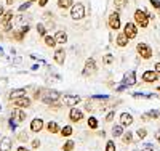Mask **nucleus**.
I'll return each instance as SVG.
<instances>
[{
	"label": "nucleus",
	"mask_w": 160,
	"mask_h": 151,
	"mask_svg": "<svg viewBox=\"0 0 160 151\" xmlns=\"http://www.w3.org/2000/svg\"><path fill=\"white\" fill-rule=\"evenodd\" d=\"M122 84L125 87H130V85H135L136 84V73L135 71H128L125 76H123V80H122Z\"/></svg>",
	"instance_id": "6"
},
{
	"label": "nucleus",
	"mask_w": 160,
	"mask_h": 151,
	"mask_svg": "<svg viewBox=\"0 0 160 151\" xmlns=\"http://www.w3.org/2000/svg\"><path fill=\"white\" fill-rule=\"evenodd\" d=\"M69 119L72 122H80L83 119V113H82V109H71V113H69Z\"/></svg>",
	"instance_id": "14"
},
{
	"label": "nucleus",
	"mask_w": 160,
	"mask_h": 151,
	"mask_svg": "<svg viewBox=\"0 0 160 151\" xmlns=\"http://www.w3.org/2000/svg\"><path fill=\"white\" fill-rule=\"evenodd\" d=\"M136 135H138V138H139V140H144L146 137H148V130H146L144 127H142V129L139 127V129H138V132H136Z\"/></svg>",
	"instance_id": "27"
},
{
	"label": "nucleus",
	"mask_w": 160,
	"mask_h": 151,
	"mask_svg": "<svg viewBox=\"0 0 160 151\" xmlns=\"http://www.w3.org/2000/svg\"><path fill=\"white\" fill-rule=\"evenodd\" d=\"M158 117H160V116H158Z\"/></svg>",
	"instance_id": "55"
},
{
	"label": "nucleus",
	"mask_w": 160,
	"mask_h": 151,
	"mask_svg": "<svg viewBox=\"0 0 160 151\" xmlns=\"http://www.w3.org/2000/svg\"><path fill=\"white\" fill-rule=\"evenodd\" d=\"M154 71H155L157 74H160V61H158V63L155 64V67H154Z\"/></svg>",
	"instance_id": "43"
},
{
	"label": "nucleus",
	"mask_w": 160,
	"mask_h": 151,
	"mask_svg": "<svg viewBox=\"0 0 160 151\" xmlns=\"http://www.w3.org/2000/svg\"><path fill=\"white\" fill-rule=\"evenodd\" d=\"M114 117H115V111H111L108 116H106V122H112Z\"/></svg>",
	"instance_id": "39"
},
{
	"label": "nucleus",
	"mask_w": 160,
	"mask_h": 151,
	"mask_svg": "<svg viewBox=\"0 0 160 151\" xmlns=\"http://www.w3.org/2000/svg\"><path fill=\"white\" fill-rule=\"evenodd\" d=\"M43 40H45V45L47 47H56V40H55V37H51V35H45L43 37Z\"/></svg>",
	"instance_id": "24"
},
{
	"label": "nucleus",
	"mask_w": 160,
	"mask_h": 151,
	"mask_svg": "<svg viewBox=\"0 0 160 151\" xmlns=\"http://www.w3.org/2000/svg\"><path fill=\"white\" fill-rule=\"evenodd\" d=\"M135 23H136V26L148 27L149 26V15L144 10H136L135 11Z\"/></svg>",
	"instance_id": "1"
},
{
	"label": "nucleus",
	"mask_w": 160,
	"mask_h": 151,
	"mask_svg": "<svg viewBox=\"0 0 160 151\" xmlns=\"http://www.w3.org/2000/svg\"><path fill=\"white\" fill-rule=\"evenodd\" d=\"M133 122H135V119H133V116L130 113H122V114H120V124H122L123 127L131 126Z\"/></svg>",
	"instance_id": "13"
},
{
	"label": "nucleus",
	"mask_w": 160,
	"mask_h": 151,
	"mask_svg": "<svg viewBox=\"0 0 160 151\" xmlns=\"http://www.w3.org/2000/svg\"><path fill=\"white\" fill-rule=\"evenodd\" d=\"M109 27L112 31H118L120 29V26H122V21H120V15H118V11H114L111 13V16H109Z\"/></svg>",
	"instance_id": "4"
},
{
	"label": "nucleus",
	"mask_w": 160,
	"mask_h": 151,
	"mask_svg": "<svg viewBox=\"0 0 160 151\" xmlns=\"http://www.w3.org/2000/svg\"><path fill=\"white\" fill-rule=\"evenodd\" d=\"M74 146H75V143H74L72 140H69V142H66V143L62 145V151H72Z\"/></svg>",
	"instance_id": "26"
},
{
	"label": "nucleus",
	"mask_w": 160,
	"mask_h": 151,
	"mask_svg": "<svg viewBox=\"0 0 160 151\" xmlns=\"http://www.w3.org/2000/svg\"><path fill=\"white\" fill-rule=\"evenodd\" d=\"M136 51H138V55L142 58V60H151L152 58V48H151V45H148V44H138L136 45Z\"/></svg>",
	"instance_id": "3"
},
{
	"label": "nucleus",
	"mask_w": 160,
	"mask_h": 151,
	"mask_svg": "<svg viewBox=\"0 0 160 151\" xmlns=\"http://www.w3.org/2000/svg\"><path fill=\"white\" fill-rule=\"evenodd\" d=\"M32 148H40V140H34L32 142Z\"/></svg>",
	"instance_id": "42"
},
{
	"label": "nucleus",
	"mask_w": 160,
	"mask_h": 151,
	"mask_svg": "<svg viewBox=\"0 0 160 151\" xmlns=\"http://www.w3.org/2000/svg\"><path fill=\"white\" fill-rule=\"evenodd\" d=\"M18 151H31V149H29V148H24V146H19Z\"/></svg>",
	"instance_id": "46"
},
{
	"label": "nucleus",
	"mask_w": 160,
	"mask_h": 151,
	"mask_svg": "<svg viewBox=\"0 0 160 151\" xmlns=\"http://www.w3.org/2000/svg\"><path fill=\"white\" fill-rule=\"evenodd\" d=\"M59 97H61L59 92H56V90H50V92H47V97H43L42 100H43L47 105H51V103H55Z\"/></svg>",
	"instance_id": "9"
},
{
	"label": "nucleus",
	"mask_w": 160,
	"mask_h": 151,
	"mask_svg": "<svg viewBox=\"0 0 160 151\" xmlns=\"http://www.w3.org/2000/svg\"><path fill=\"white\" fill-rule=\"evenodd\" d=\"M47 130H48L50 133H58V132H59V126H58V122H55V121L48 122V124H47Z\"/></svg>",
	"instance_id": "21"
},
{
	"label": "nucleus",
	"mask_w": 160,
	"mask_h": 151,
	"mask_svg": "<svg viewBox=\"0 0 160 151\" xmlns=\"http://www.w3.org/2000/svg\"><path fill=\"white\" fill-rule=\"evenodd\" d=\"M80 97H77V95H64L62 97V103L68 105V106H77L80 103Z\"/></svg>",
	"instance_id": "8"
},
{
	"label": "nucleus",
	"mask_w": 160,
	"mask_h": 151,
	"mask_svg": "<svg viewBox=\"0 0 160 151\" xmlns=\"http://www.w3.org/2000/svg\"><path fill=\"white\" fill-rule=\"evenodd\" d=\"M112 135H114V137H122V135H123V126H122V124L114 126V127H112Z\"/></svg>",
	"instance_id": "23"
},
{
	"label": "nucleus",
	"mask_w": 160,
	"mask_h": 151,
	"mask_svg": "<svg viewBox=\"0 0 160 151\" xmlns=\"http://www.w3.org/2000/svg\"><path fill=\"white\" fill-rule=\"evenodd\" d=\"M11 101H13V105L18 106V108H29L31 106V100L28 97H19V98H15Z\"/></svg>",
	"instance_id": "12"
},
{
	"label": "nucleus",
	"mask_w": 160,
	"mask_h": 151,
	"mask_svg": "<svg viewBox=\"0 0 160 151\" xmlns=\"http://www.w3.org/2000/svg\"><path fill=\"white\" fill-rule=\"evenodd\" d=\"M141 119H142V121H149V116H148V114H142Z\"/></svg>",
	"instance_id": "47"
},
{
	"label": "nucleus",
	"mask_w": 160,
	"mask_h": 151,
	"mask_svg": "<svg viewBox=\"0 0 160 151\" xmlns=\"http://www.w3.org/2000/svg\"><path fill=\"white\" fill-rule=\"evenodd\" d=\"M88 127H90V129H96V127H98V119L93 117V116L88 117Z\"/></svg>",
	"instance_id": "28"
},
{
	"label": "nucleus",
	"mask_w": 160,
	"mask_h": 151,
	"mask_svg": "<svg viewBox=\"0 0 160 151\" xmlns=\"http://www.w3.org/2000/svg\"><path fill=\"white\" fill-rule=\"evenodd\" d=\"M131 142H133V133H131V132L123 133V143H125V145H130Z\"/></svg>",
	"instance_id": "31"
},
{
	"label": "nucleus",
	"mask_w": 160,
	"mask_h": 151,
	"mask_svg": "<svg viewBox=\"0 0 160 151\" xmlns=\"http://www.w3.org/2000/svg\"><path fill=\"white\" fill-rule=\"evenodd\" d=\"M64 60H66V50L61 47V48H58L55 51V61L61 66V64H64Z\"/></svg>",
	"instance_id": "15"
},
{
	"label": "nucleus",
	"mask_w": 160,
	"mask_h": 151,
	"mask_svg": "<svg viewBox=\"0 0 160 151\" xmlns=\"http://www.w3.org/2000/svg\"><path fill=\"white\" fill-rule=\"evenodd\" d=\"M11 119L16 122V124H19V122H24L26 121V113L22 111V109H13L11 111Z\"/></svg>",
	"instance_id": "10"
},
{
	"label": "nucleus",
	"mask_w": 160,
	"mask_h": 151,
	"mask_svg": "<svg viewBox=\"0 0 160 151\" xmlns=\"http://www.w3.org/2000/svg\"><path fill=\"white\" fill-rule=\"evenodd\" d=\"M0 151H2V149H0Z\"/></svg>",
	"instance_id": "54"
},
{
	"label": "nucleus",
	"mask_w": 160,
	"mask_h": 151,
	"mask_svg": "<svg viewBox=\"0 0 160 151\" xmlns=\"http://www.w3.org/2000/svg\"><path fill=\"white\" fill-rule=\"evenodd\" d=\"M85 109H87L88 113H90V111H93V108H91V103H87V105H85Z\"/></svg>",
	"instance_id": "45"
},
{
	"label": "nucleus",
	"mask_w": 160,
	"mask_h": 151,
	"mask_svg": "<svg viewBox=\"0 0 160 151\" xmlns=\"http://www.w3.org/2000/svg\"><path fill=\"white\" fill-rule=\"evenodd\" d=\"M96 71V61L93 58H88L85 61V67H83V76H90Z\"/></svg>",
	"instance_id": "7"
},
{
	"label": "nucleus",
	"mask_w": 160,
	"mask_h": 151,
	"mask_svg": "<svg viewBox=\"0 0 160 151\" xmlns=\"http://www.w3.org/2000/svg\"><path fill=\"white\" fill-rule=\"evenodd\" d=\"M151 5L155 8V10H160V0H149Z\"/></svg>",
	"instance_id": "38"
},
{
	"label": "nucleus",
	"mask_w": 160,
	"mask_h": 151,
	"mask_svg": "<svg viewBox=\"0 0 160 151\" xmlns=\"http://www.w3.org/2000/svg\"><path fill=\"white\" fill-rule=\"evenodd\" d=\"M157 79H158V74L155 71H146L142 74V80L146 82V84H154Z\"/></svg>",
	"instance_id": "11"
},
{
	"label": "nucleus",
	"mask_w": 160,
	"mask_h": 151,
	"mask_svg": "<svg viewBox=\"0 0 160 151\" xmlns=\"http://www.w3.org/2000/svg\"><path fill=\"white\" fill-rule=\"evenodd\" d=\"M127 3H128V0H114V5L117 8H125Z\"/></svg>",
	"instance_id": "32"
},
{
	"label": "nucleus",
	"mask_w": 160,
	"mask_h": 151,
	"mask_svg": "<svg viewBox=\"0 0 160 151\" xmlns=\"http://www.w3.org/2000/svg\"><path fill=\"white\" fill-rule=\"evenodd\" d=\"M28 138H29V137H28V133H26V132H21L18 135V140H21V142H28Z\"/></svg>",
	"instance_id": "37"
},
{
	"label": "nucleus",
	"mask_w": 160,
	"mask_h": 151,
	"mask_svg": "<svg viewBox=\"0 0 160 151\" xmlns=\"http://www.w3.org/2000/svg\"><path fill=\"white\" fill-rule=\"evenodd\" d=\"M72 5H74V2H72V0H58V7H59L61 10L71 8Z\"/></svg>",
	"instance_id": "22"
},
{
	"label": "nucleus",
	"mask_w": 160,
	"mask_h": 151,
	"mask_svg": "<svg viewBox=\"0 0 160 151\" xmlns=\"http://www.w3.org/2000/svg\"><path fill=\"white\" fill-rule=\"evenodd\" d=\"M106 151H115V143L112 140L108 142V145H106Z\"/></svg>",
	"instance_id": "34"
},
{
	"label": "nucleus",
	"mask_w": 160,
	"mask_h": 151,
	"mask_svg": "<svg viewBox=\"0 0 160 151\" xmlns=\"http://www.w3.org/2000/svg\"><path fill=\"white\" fill-rule=\"evenodd\" d=\"M15 2H16V0H7V3H8V5H13Z\"/></svg>",
	"instance_id": "50"
},
{
	"label": "nucleus",
	"mask_w": 160,
	"mask_h": 151,
	"mask_svg": "<svg viewBox=\"0 0 160 151\" xmlns=\"http://www.w3.org/2000/svg\"><path fill=\"white\" fill-rule=\"evenodd\" d=\"M148 116H149V119H155V117H158L160 114H158L157 109H152V111H149V113H148Z\"/></svg>",
	"instance_id": "36"
},
{
	"label": "nucleus",
	"mask_w": 160,
	"mask_h": 151,
	"mask_svg": "<svg viewBox=\"0 0 160 151\" xmlns=\"http://www.w3.org/2000/svg\"><path fill=\"white\" fill-rule=\"evenodd\" d=\"M10 129H13V130L16 129V122L13 121V119H10Z\"/></svg>",
	"instance_id": "41"
},
{
	"label": "nucleus",
	"mask_w": 160,
	"mask_h": 151,
	"mask_svg": "<svg viewBox=\"0 0 160 151\" xmlns=\"http://www.w3.org/2000/svg\"><path fill=\"white\" fill-rule=\"evenodd\" d=\"M19 97H26L24 89H15V90L10 92V100H15V98H19Z\"/></svg>",
	"instance_id": "20"
},
{
	"label": "nucleus",
	"mask_w": 160,
	"mask_h": 151,
	"mask_svg": "<svg viewBox=\"0 0 160 151\" xmlns=\"http://www.w3.org/2000/svg\"><path fill=\"white\" fill-rule=\"evenodd\" d=\"M24 35H26V32H22V29H21V31H16V32H13V39H15V40H19V42L24 39Z\"/></svg>",
	"instance_id": "29"
},
{
	"label": "nucleus",
	"mask_w": 160,
	"mask_h": 151,
	"mask_svg": "<svg viewBox=\"0 0 160 151\" xmlns=\"http://www.w3.org/2000/svg\"><path fill=\"white\" fill-rule=\"evenodd\" d=\"M47 3H48V0H38V5L40 7H45Z\"/></svg>",
	"instance_id": "44"
},
{
	"label": "nucleus",
	"mask_w": 160,
	"mask_h": 151,
	"mask_svg": "<svg viewBox=\"0 0 160 151\" xmlns=\"http://www.w3.org/2000/svg\"><path fill=\"white\" fill-rule=\"evenodd\" d=\"M155 140L160 143V130H158V132H157V135H155Z\"/></svg>",
	"instance_id": "48"
},
{
	"label": "nucleus",
	"mask_w": 160,
	"mask_h": 151,
	"mask_svg": "<svg viewBox=\"0 0 160 151\" xmlns=\"http://www.w3.org/2000/svg\"><path fill=\"white\" fill-rule=\"evenodd\" d=\"M3 13H5V10H3V7H2V5H0V18H2Z\"/></svg>",
	"instance_id": "49"
},
{
	"label": "nucleus",
	"mask_w": 160,
	"mask_h": 151,
	"mask_svg": "<svg viewBox=\"0 0 160 151\" xmlns=\"http://www.w3.org/2000/svg\"><path fill=\"white\" fill-rule=\"evenodd\" d=\"M55 40H56V44L64 45L66 42H68V34H66L64 31H58V32H56V35H55Z\"/></svg>",
	"instance_id": "19"
},
{
	"label": "nucleus",
	"mask_w": 160,
	"mask_h": 151,
	"mask_svg": "<svg viewBox=\"0 0 160 151\" xmlns=\"http://www.w3.org/2000/svg\"><path fill=\"white\" fill-rule=\"evenodd\" d=\"M0 26H2V19H0Z\"/></svg>",
	"instance_id": "52"
},
{
	"label": "nucleus",
	"mask_w": 160,
	"mask_h": 151,
	"mask_svg": "<svg viewBox=\"0 0 160 151\" xmlns=\"http://www.w3.org/2000/svg\"><path fill=\"white\" fill-rule=\"evenodd\" d=\"M115 42H117L118 47H127L128 42H130V39L125 35V32H118V34H117V39H115Z\"/></svg>",
	"instance_id": "16"
},
{
	"label": "nucleus",
	"mask_w": 160,
	"mask_h": 151,
	"mask_svg": "<svg viewBox=\"0 0 160 151\" xmlns=\"http://www.w3.org/2000/svg\"><path fill=\"white\" fill-rule=\"evenodd\" d=\"M83 16H85V7H83V3H77V5L71 7V18L74 21L83 19Z\"/></svg>",
	"instance_id": "2"
},
{
	"label": "nucleus",
	"mask_w": 160,
	"mask_h": 151,
	"mask_svg": "<svg viewBox=\"0 0 160 151\" xmlns=\"http://www.w3.org/2000/svg\"><path fill=\"white\" fill-rule=\"evenodd\" d=\"M158 92H160V85H158Z\"/></svg>",
	"instance_id": "53"
},
{
	"label": "nucleus",
	"mask_w": 160,
	"mask_h": 151,
	"mask_svg": "<svg viewBox=\"0 0 160 151\" xmlns=\"http://www.w3.org/2000/svg\"><path fill=\"white\" fill-rule=\"evenodd\" d=\"M141 151H154L151 145H144V148H141Z\"/></svg>",
	"instance_id": "40"
},
{
	"label": "nucleus",
	"mask_w": 160,
	"mask_h": 151,
	"mask_svg": "<svg viewBox=\"0 0 160 151\" xmlns=\"http://www.w3.org/2000/svg\"><path fill=\"white\" fill-rule=\"evenodd\" d=\"M61 135H62V137H71V135H72V127H71V126H64V127L61 129Z\"/></svg>",
	"instance_id": "25"
},
{
	"label": "nucleus",
	"mask_w": 160,
	"mask_h": 151,
	"mask_svg": "<svg viewBox=\"0 0 160 151\" xmlns=\"http://www.w3.org/2000/svg\"><path fill=\"white\" fill-rule=\"evenodd\" d=\"M123 32H125V35H127L130 40L135 39V37L138 35V26H136V23H127L125 27H123Z\"/></svg>",
	"instance_id": "5"
},
{
	"label": "nucleus",
	"mask_w": 160,
	"mask_h": 151,
	"mask_svg": "<svg viewBox=\"0 0 160 151\" xmlns=\"http://www.w3.org/2000/svg\"><path fill=\"white\" fill-rule=\"evenodd\" d=\"M11 146H13V142H11L10 137H3V138L0 140V149L2 151H10Z\"/></svg>",
	"instance_id": "18"
},
{
	"label": "nucleus",
	"mask_w": 160,
	"mask_h": 151,
	"mask_svg": "<svg viewBox=\"0 0 160 151\" xmlns=\"http://www.w3.org/2000/svg\"><path fill=\"white\" fill-rule=\"evenodd\" d=\"M102 63L104 64H112L114 63V57H112V55H106V57L102 58Z\"/></svg>",
	"instance_id": "33"
},
{
	"label": "nucleus",
	"mask_w": 160,
	"mask_h": 151,
	"mask_svg": "<svg viewBox=\"0 0 160 151\" xmlns=\"http://www.w3.org/2000/svg\"><path fill=\"white\" fill-rule=\"evenodd\" d=\"M43 129V121L40 119V117H35L32 122H31V130L32 132H40Z\"/></svg>",
	"instance_id": "17"
},
{
	"label": "nucleus",
	"mask_w": 160,
	"mask_h": 151,
	"mask_svg": "<svg viewBox=\"0 0 160 151\" xmlns=\"http://www.w3.org/2000/svg\"><path fill=\"white\" fill-rule=\"evenodd\" d=\"M31 3H32V0H28V2H24V3L19 7V11H26V10L31 7Z\"/></svg>",
	"instance_id": "35"
},
{
	"label": "nucleus",
	"mask_w": 160,
	"mask_h": 151,
	"mask_svg": "<svg viewBox=\"0 0 160 151\" xmlns=\"http://www.w3.org/2000/svg\"><path fill=\"white\" fill-rule=\"evenodd\" d=\"M37 32L40 37H45L47 35V29H45V26L43 24H37Z\"/></svg>",
	"instance_id": "30"
},
{
	"label": "nucleus",
	"mask_w": 160,
	"mask_h": 151,
	"mask_svg": "<svg viewBox=\"0 0 160 151\" xmlns=\"http://www.w3.org/2000/svg\"><path fill=\"white\" fill-rule=\"evenodd\" d=\"M0 55H3V50H2V47H0Z\"/></svg>",
	"instance_id": "51"
}]
</instances>
